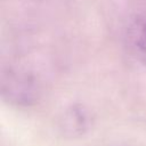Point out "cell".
I'll use <instances>...</instances> for the list:
<instances>
[{
	"label": "cell",
	"mask_w": 146,
	"mask_h": 146,
	"mask_svg": "<svg viewBox=\"0 0 146 146\" xmlns=\"http://www.w3.org/2000/svg\"><path fill=\"white\" fill-rule=\"evenodd\" d=\"M2 91L10 100L19 104H29L34 98L33 83L24 74H9L3 79Z\"/></svg>",
	"instance_id": "6da1fadb"
},
{
	"label": "cell",
	"mask_w": 146,
	"mask_h": 146,
	"mask_svg": "<svg viewBox=\"0 0 146 146\" xmlns=\"http://www.w3.org/2000/svg\"><path fill=\"white\" fill-rule=\"evenodd\" d=\"M131 39L137 54L146 60V22H140L133 27Z\"/></svg>",
	"instance_id": "7a4b0ae2"
}]
</instances>
